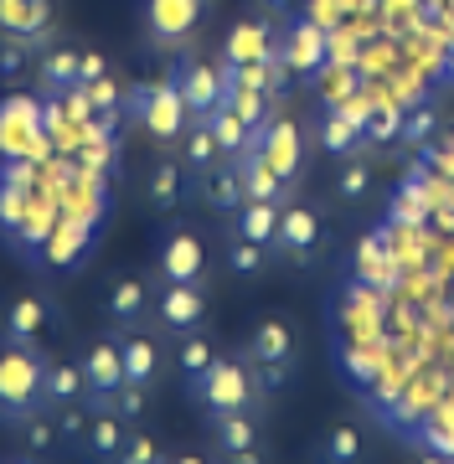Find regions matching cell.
Here are the masks:
<instances>
[{
    "label": "cell",
    "mask_w": 454,
    "mask_h": 464,
    "mask_svg": "<svg viewBox=\"0 0 454 464\" xmlns=\"http://www.w3.org/2000/svg\"><path fill=\"white\" fill-rule=\"evenodd\" d=\"M191 197V176H186L181 155H160L150 170H145V207L155 217H176Z\"/></svg>",
    "instance_id": "2e32d148"
},
{
    "label": "cell",
    "mask_w": 454,
    "mask_h": 464,
    "mask_svg": "<svg viewBox=\"0 0 454 464\" xmlns=\"http://www.w3.org/2000/svg\"><path fill=\"white\" fill-rule=\"evenodd\" d=\"M42 402H47V413H57V408H72V402H88V382H83V366H78V356H47Z\"/></svg>",
    "instance_id": "44dd1931"
},
{
    "label": "cell",
    "mask_w": 454,
    "mask_h": 464,
    "mask_svg": "<svg viewBox=\"0 0 454 464\" xmlns=\"http://www.w3.org/2000/svg\"><path fill=\"white\" fill-rule=\"evenodd\" d=\"M83 93H88V103H93V109H103V114H114V103H119V88H114V78H99V83H83Z\"/></svg>",
    "instance_id": "74e56055"
},
{
    "label": "cell",
    "mask_w": 454,
    "mask_h": 464,
    "mask_svg": "<svg viewBox=\"0 0 454 464\" xmlns=\"http://www.w3.org/2000/svg\"><path fill=\"white\" fill-rule=\"evenodd\" d=\"M279 217H285V201L248 197L233 217H227V232H237V237H248V243H264V248H269L274 232H279Z\"/></svg>",
    "instance_id": "7402d4cb"
},
{
    "label": "cell",
    "mask_w": 454,
    "mask_h": 464,
    "mask_svg": "<svg viewBox=\"0 0 454 464\" xmlns=\"http://www.w3.org/2000/svg\"><path fill=\"white\" fill-rule=\"evenodd\" d=\"M212 444L217 454H233V449H258V413H227V418H212Z\"/></svg>",
    "instance_id": "f546056e"
},
{
    "label": "cell",
    "mask_w": 454,
    "mask_h": 464,
    "mask_svg": "<svg viewBox=\"0 0 454 464\" xmlns=\"http://www.w3.org/2000/svg\"><path fill=\"white\" fill-rule=\"evenodd\" d=\"M16 439H21V449L26 454H36V459H47L52 449H63V433H57V413H32L26 423H16Z\"/></svg>",
    "instance_id": "4dcf8cb0"
},
{
    "label": "cell",
    "mask_w": 454,
    "mask_h": 464,
    "mask_svg": "<svg viewBox=\"0 0 454 464\" xmlns=\"http://www.w3.org/2000/svg\"><path fill=\"white\" fill-rule=\"evenodd\" d=\"M217 464H264L258 449H233V454H217Z\"/></svg>",
    "instance_id": "60d3db41"
},
{
    "label": "cell",
    "mask_w": 454,
    "mask_h": 464,
    "mask_svg": "<svg viewBox=\"0 0 454 464\" xmlns=\"http://www.w3.org/2000/svg\"><path fill=\"white\" fill-rule=\"evenodd\" d=\"M186 398L202 408V418H227V413H248V408H264V392H258V377H253V362L243 351L233 356H217V362L207 366L202 377L186 387Z\"/></svg>",
    "instance_id": "6da1fadb"
},
{
    "label": "cell",
    "mask_w": 454,
    "mask_h": 464,
    "mask_svg": "<svg viewBox=\"0 0 454 464\" xmlns=\"http://www.w3.org/2000/svg\"><path fill=\"white\" fill-rule=\"evenodd\" d=\"M264 160L274 166V176L285 181L289 197H300V181H304V160H310V150H304V130L295 124V119L274 114V124H264V130L253 134V145Z\"/></svg>",
    "instance_id": "52a82bcc"
},
{
    "label": "cell",
    "mask_w": 454,
    "mask_h": 464,
    "mask_svg": "<svg viewBox=\"0 0 454 464\" xmlns=\"http://www.w3.org/2000/svg\"><path fill=\"white\" fill-rule=\"evenodd\" d=\"M130 429L135 423H124V418L114 413V408H93L88 413V429H83V444H78V459L88 464H109L124 449V439H130Z\"/></svg>",
    "instance_id": "ffe728a7"
},
{
    "label": "cell",
    "mask_w": 454,
    "mask_h": 464,
    "mask_svg": "<svg viewBox=\"0 0 454 464\" xmlns=\"http://www.w3.org/2000/svg\"><path fill=\"white\" fill-rule=\"evenodd\" d=\"M222 160H227V155H222L212 124H207V119H191L186 134H181V166H186V176L197 181V176H207L212 166H222Z\"/></svg>",
    "instance_id": "cb8c5ba5"
},
{
    "label": "cell",
    "mask_w": 454,
    "mask_h": 464,
    "mask_svg": "<svg viewBox=\"0 0 454 464\" xmlns=\"http://www.w3.org/2000/svg\"><path fill=\"white\" fill-rule=\"evenodd\" d=\"M243 356H248L253 366H295V356H300L295 325H289L285 315H264V320H253L248 341H243Z\"/></svg>",
    "instance_id": "9a60e30c"
},
{
    "label": "cell",
    "mask_w": 454,
    "mask_h": 464,
    "mask_svg": "<svg viewBox=\"0 0 454 464\" xmlns=\"http://www.w3.org/2000/svg\"><path fill=\"white\" fill-rule=\"evenodd\" d=\"M202 325H207V284H155L150 331H160L166 341H181Z\"/></svg>",
    "instance_id": "8992f818"
},
{
    "label": "cell",
    "mask_w": 454,
    "mask_h": 464,
    "mask_svg": "<svg viewBox=\"0 0 454 464\" xmlns=\"http://www.w3.org/2000/svg\"><path fill=\"white\" fill-rule=\"evenodd\" d=\"M176 72V88H181L186 109H191V119H207L217 114L222 103H227V88H233V78H222L217 63H202V57H181V63L170 67Z\"/></svg>",
    "instance_id": "4fadbf2b"
},
{
    "label": "cell",
    "mask_w": 454,
    "mask_h": 464,
    "mask_svg": "<svg viewBox=\"0 0 454 464\" xmlns=\"http://www.w3.org/2000/svg\"><path fill=\"white\" fill-rule=\"evenodd\" d=\"M279 52H285V67L295 78H320L331 67V32L310 11L289 16V26H279Z\"/></svg>",
    "instance_id": "9c48e42d"
},
{
    "label": "cell",
    "mask_w": 454,
    "mask_h": 464,
    "mask_svg": "<svg viewBox=\"0 0 454 464\" xmlns=\"http://www.w3.org/2000/svg\"><path fill=\"white\" fill-rule=\"evenodd\" d=\"M135 124L150 134L155 145H181L186 124H191V109H186L181 88H176V72L155 78V83L135 88Z\"/></svg>",
    "instance_id": "3957f363"
},
{
    "label": "cell",
    "mask_w": 454,
    "mask_h": 464,
    "mask_svg": "<svg viewBox=\"0 0 454 464\" xmlns=\"http://www.w3.org/2000/svg\"><path fill=\"white\" fill-rule=\"evenodd\" d=\"M78 57H83V52L52 47L47 57H42V78H47V88H78Z\"/></svg>",
    "instance_id": "836d02e7"
},
{
    "label": "cell",
    "mask_w": 454,
    "mask_h": 464,
    "mask_svg": "<svg viewBox=\"0 0 454 464\" xmlns=\"http://www.w3.org/2000/svg\"><path fill=\"white\" fill-rule=\"evenodd\" d=\"M274 253L264 248V243H248V237H237V232H227V243H222V268L233 274V279H258L264 268H269Z\"/></svg>",
    "instance_id": "83f0119b"
},
{
    "label": "cell",
    "mask_w": 454,
    "mask_h": 464,
    "mask_svg": "<svg viewBox=\"0 0 454 464\" xmlns=\"http://www.w3.org/2000/svg\"><path fill=\"white\" fill-rule=\"evenodd\" d=\"M150 299H155V274H114L103 284V320L109 331H135L150 320Z\"/></svg>",
    "instance_id": "7c38bea8"
},
{
    "label": "cell",
    "mask_w": 454,
    "mask_h": 464,
    "mask_svg": "<svg viewBox=\"0 0 454 464\" xmlns=\"http://www.w3.org/2000/svg\"><path fill=\"white\" fill-rule=\"evenodd\" d=\"M88 402H72V408H57V433H63V449H72L78 454V444H83V429H88Z\"/></svg>",
    "instance_id": "8d00e7d4"
},
{
    "label": "cell",
    "mask_w": 454,
    "mask_h": 464,
    "mask_svg": "<svg viewBox=\"0 0 454 464\" xmlns=\"http://www.w3.org/2000/svg\"><path fill=\"white\" fill-rule=\"evenodd\" d=\"M331 191H336L341 207H356V201H367V197H372V160H362V155H341Z\"/></svg>",
    "instance_id": "f1b7e54d"
},
{
    "label": "cell",
    "mask_w": 454,
    "mask_h": 464,
    "mask_svg": "<svg viewBox=\"0 0 454 464\" xmlns=\"http://www.w3.org/2000/svg\"><path fill=\"white\" fill-rule=\"evenodd\" d=\"M52 351L32 346H5L0 341V429H16L32 413H42V377H47Z\"/></svg>",
    "instance_id": "7a4b0ae2"
},
{
    "label": "cell",
    "mask_w": 454,
    "mask_h": 464,
    "mask_svg": "<svg viewBox=\"0 0 454 464\" xmlns=\"http://www.w3.org/2000/svg\"><path fill=\"white\" fill-rule=\"evenodd\" d=\"M207 124H212V134H217V145H222V155H227V160H237V155L253 145V130L233 114V109H227V103H222L217 114H207Z\"/></svg>",
    "instance_id": "1f68e13d"
},
{
    "label": "cell",
    "mask_w": 454,
    "mask_h": 464,
    "mask_svg": "<svg viewBox=\"0 0 454 464\" xmlns=\"http://www.w3.org/2000/svg\"><path fill=\"white\" fill-rule=\"evenodd\" d=\"M119 335V351H124V377L135 382V387H160V382L176 372V356L166 351V335L160 331H145V325H135V331H114Z\"/></svg>",
    "instance_id": "8fae6325"
},
{
    "label": "cell",
    "mask_w": 454,
    "mask_h": 464,
    "mask_svg": "<svg viewBox=\"0 0 454 464\" xmlns=\"http://www.w3.org/2000/svg\"><path fill=\"white\" fill-rule=\"evenodd\" d=\"M419 464H444V459H434V454H429V459H419Z\"/></svg>",
    "instance_id": "ee69618b"
},
{
    "label": "cell",
    "mask_w": 454,
    "mask_h": 464,
    "mask_svg": "<svg viewBox=\"0 0 454 464\" xmlns=\"http://www.w3.org/2000/svg\"><path fill=\"white\" fill-rule=\"evenodd\" d=\"M315 464H367V433L356 429L352 418L331 423L315 444Z\"/></svg>",
    "instance_id": "603a6c76"
},
{
    "label": "cell",
    "mask_w": 454,
    "mask_h": 464,
    "mask_svg": "<svg viewBox=\"0 0 454 464\" xmlns=\"http://www.w3.org/2000/svg\"><path fill=\"white\" fill-rule=\"evenodd\" d=\"M207 16V0H145V42L155 52L186 47Z\"/></svg>",
    "instance_id": "30bf717a"
},
{
    "label": "cell",
    "mask_w": 454,
    "mask_h": 464,
    "mask_svg": "<svg viewBox=\"0 0 454 464\" xmlns=\"http://www.w3.org/2000/svg\"><path fill=\"white\" fill-rule=\"evenodd\" d=\"M78 366H83V382H88V408H109L114 392L124 387V351H119V335L103 325V335H93L83 351H78Z\"/></svg>",
    "instance_id": "ba28073f"
},
{
    "label": "cell",
    "mask_w": 454,
    "mask_h": 464,
    "mask_svg": "<svg viewBox=\"0 0 454 464\" xmlns=\"http://www.w3.org/2000/svg\"><path fill=\"white\" fill-rule=\"evenodd\" d=\"M99 78H109L103 57H99V52H83V57H78V88H83V83H99Z\"/></svg>",
    "instance_id": "ab89813d"
},
{
    "label": "cell",
    "mask_w": 454,
    "mask_h": 464,
    "mask_svg": "<svg viewBox=\"0 0 454 464\" xmlns=\"http://www.w3.org/2000/svg\"><path fill=\"white\" fill-rule=\"evenodd\" d=\"M170 356H176V377L191 387V382L202 377L207 366L217 362L222 351L212 346V335H207V331H191V335H181V341H176V351H170Z\"/></svg>",
    "instance_id": "4316f807"
},
{
    "label": "cell",
    "mask_w": 454,
    "mask_h": 464,
    "mask_svg": "<svg viewBox=\"0 0 454 464\" xmlns=\"http://www.w3.org/2000/svg\"><path fill=\"white\" fill-rule=\"evenodd\" d=\"M0 464H47V459H36V454H26V449H21V454H5Z\"/></svg>",
    "instance_id": "7bdbcfd3"
},
{
    "label": "cell",
    "mask_w": 454,
    "mask_h": 464,
    "mask_svg": "<svg viewBox=\"0 0 454 464\" xmlns=\"http://www.w3.org/2000/svg\"><path fill=\"white\" fill-rule=\"evenodd\" d=\"M237 170H243V191H248V197H258V201H289L285 181L274 176V166L258 155V150H243V155H237Z\"/></svg>",
    "instance_id": "484cf974"
},
{
    "label": "cell",
    "mask_w": 454,
    "mask_h": 464,
    "mask_svg": "<svg viewBox=\"0 0 454 464\" xmlns=\"http://www.w3.org/2000/svg\"><path fill=\"white\" fill-rule=\"evenodd\" d=\"M160 464H170V459H160Z\"/></svg>",
    "instance_id": "f6af8a7d"
},
{
    "label": "cell",
    "mask_w": 454,
    "mask_h": 464,
    "mask_svg": "<svg viewBox=\"0 0 454 464\" xmlns=\"http://www.w3.org/2000/svg\"><path fill=\"white\" fill-rule=\"evenodd\" d=\"M191 201H202L207 212H217L222 222L248 201V191H243V170H237V160H222V166H212L207 176H197L191 181Z\"/></svg>",
    "instance_id": "ac0fdd59"
},
{
    "label": "cell",
    "mask_w": 454,
    "mask_h": 464,
    "mask_svg": "<svg viewBox=\"0 0 454 464\" xmlns=\"http://www.w3.org/2000/svg\"><path fill=\"white\" fill-rule=\"evenodd\" d=\"M227 109L258 134L264 124H274V114H279V93H269V88H258V83H233L227 88Z\"/></svg>",
    "instance_id": "d4e9b609"
},
{
    "label": "cell",
    "mask_w": 454,
    "mask_h": 464,
    "mask_svg": "<svg viewBox=\"0 0 454 464\" xmlns=\"http://www.w3.org/2000/svg\"><path fill=\"white\" fill-rule=\"evenodd\" d=\"M57 26V5L52 0H0V42H21V47H42Z\"/></svg>",
    "instance_id": "5bb4252c"
},
{
    "label": "cell",
    "mask_w": 454,
    "mask_h": 464,
    "mask_svg": "<svg viewBox=\"0 0 454 464\" xmlns=\"http://www.w3.org/2000/svg\"><path fill=\"white\" fill-rule=\"evenodd\" d=\"M26 212H32L26 186L0 181V232H5V237H26Z\"/></svg>",
    "instance_id": "d6a6232c"
},
{
    "label": "cell",
    "mask_w": 454,
    "mask_h": 464,
    "mask_svg": "<svg viewBox=\"0 0 454 464\" xmlns=\"http://www.w3.org/2000/svg\"><path fill=\"white\" fill-rule=\"evenodd\" d=\"M325 248V212L315 201H300L289 197L285 201V217H279V232H274L269 253L279 264H295V268H310Z\"/></svg>",
    "instance_id": "277c9868"
},
{
    "label": "cell",
    "mask_w": 454,
    "mask_h": 464,
    "mask_svg": "<svg viewBox=\"0 0 454 464\" xmlns=\"http://www.w3.org/2000/svg\"><path fill=\"white\" fill-rule=\"evenodd\" d=\"M47 325H52V304L42 295H16L5 304V325H0V341L5 346H32V351H47Z\"/></svg>",
    "instance_id": "e0dca14e"
},
{
    "label": "cell",
    "mask_w": 454,
    "mask_h": 464,
    "mask_svg": "<svg viewBox=\"0 0 454 464\" xmlns=\"http://www.w3.org/2000/svg\"><path fill=\"white\" fill-rule=\"evenodd\" d=\"M166 459V449L155 444L150 433H140V429H130V439H124V449H119L109 464H160Z\"/></svg>",
    "instance_id": "e575fe53"
},
{
    "label": "cell",
    "mask_w": 454,
    "mask_h": 464,
    "mask_svg": "<svg viewBox=\"0 0 454 464\" xmlns=\"http://www.w3.org/2000/svg\"><path fill=\"white\" fill-rule=\"evenodd\" d=\"M150 398H155L150 387H135V382H124V387L114 392V402H109V408H114L124 423H140V418L150 413Z\"/></svg>",
    "instance_id": "d590c367"
},
{
    "label": "cell",
    "mask_w": 454,
    "mask_h": 464,
    "mask_svg": "<svg viewBox=\"0 0 454 464\" xmlns=\"http://www.w3.org/2000/svg\"><path fill=\"white\" fill-rule=\"evenodd\" d=\"M42 109H36L32 99H21V93H11V99L0 103V155L5 160H26V150L36 145V134H42Z\"/></svg>",
    "instance_id": "d6986e66"
},
{
    "label": "cell",
    "mask_w": 454,
    "mask_h": 464,
    "mask_svg": "<svg viewBox=\"0 0 454 464\" xmlns=\"http://www.w3.org/2000/svg\"><path fill=\"white\" fill-rule=\"evenodd\" d=\"M166 459H170V464H207L202 454H191V449H181V454H166Z\"/></svg>",
    "instance_id": "b9f144b4"
},
{
    "label": "cell",
    "mask_w": 454,
    "mask_h": 464,
    "mask_svg": "<svg viewBox=\"0 0 454 464\" xmlns=\"http://www.w3.org/2000/svg\"><path fill=\"white\" fill-rule=\"evenodd\" d=\"M155 284H202L207 279V237L186 222H170L155 243Z\"/></svg>",
    "instance_id": "5b68a950"
},
{
    "label": "cell",
    "mask_w": 454,
    "mask_h": 464,
    "mask_svg": "<svg viewBox=\"0 0 454 464\" xmlns=\"http://www.w3.org/2000/svg\"><path fill=\"white\" fill-rule=\"evenodd\" d=\"M21 63H26V47L21 42H0V78H16Z\"/></svg>",
    "instance_id": "f35d334b"
}]
</instances>
